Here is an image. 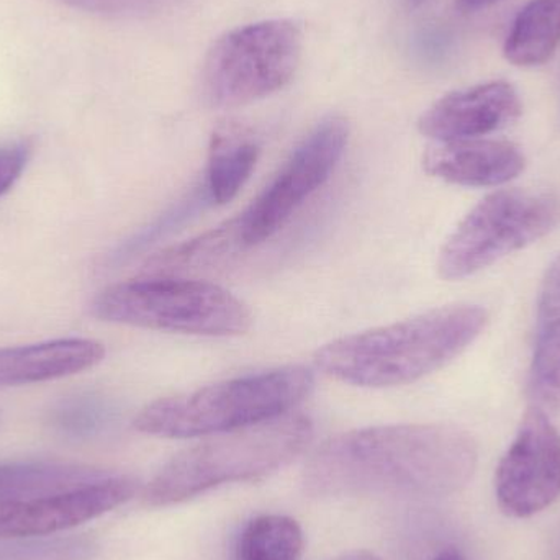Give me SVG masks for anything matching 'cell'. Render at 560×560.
<instances>
[{
    "mask_svg": "<svg viewBox=\"0 0 560 560\" xmlns=\"http://www.w3.org/2000/svg\"><path fill=\"white\" fill-rule=\"evenodd\" d=\"M433 560H467L459 552L454 551V549H447V551L440 552Z\"/></svg>",
    "mask_w": 560,
    "mask_h": 560,
    "instance_id": "24",
    "label": "cell"
},
{
    "mask_svg": "<svg viewBox=\"0 0 560 560\" xmlns=\"http://www.w3.org/2000/svg\"><path fill=\"white\" fill-rule=\"evenodd\" d=\"M313 384L310 369L285 365L161 398L144 407L133 424L141 433L171 440L229 433L289 415Z\"/></svg>",
    "mask_w": 560,
    "mask_h": 560,
    "instance_id": "4",
    "label": "cell"
},
{
    "mask_svg": "<svg viewBox=\"0 0 560 560\" xmlns=\"http://www.w3.org/2000/svg\"><path fill=\"white\" fill-rule=\"evenodd\" d=\"M560 225V197L545 190L502 189L483 197L441 248L444 280L470 278L535 245Z\"/></svg>",
    "mask_w": 560,
    "mask_h": 560,
    "instance_id": "6",
    "label": "cell"
},
{
    "mask_svg": "<svg viewBox=\"0 0 560 560\" xmlns=\"http://www.w3.org/2000/svg\"><path fill=\"white\" fill-rule=\"evenodd\" d=\"M33 153L30 140H20L0 147V197L5 196L22 177Z\"/></svg>",
    "mask_w": 560,
    "mask_h": 560,
    "instance_id": "22",
    "label": "cell"
},
{
    "mask_svg": "<svg viewBox=\"0 0 560 560\" xmlns=\"http://www.w3.org/2000/svg\"><path fill=\"white\" fill-rule=\"evenodd\" d=\"M423 167L430 176L454 186L499 187L525 173L526 156L512 141H441L428 148Z\"/></svg>",
    "mask_w": 560,
    "mask_h": 560,
    "instance_id": "12",
    "label": "cell"
},
{
    "mask_svg": "<svg viewBox=\"0 0 560 560\" xmlns=\"http://www.w3.org/2000/svg\"><path fill=\"white\" fill-rule=\"evenodd\" d=\"M476 441L451 424H390L329 438L310 457L303 489L313 497L438 499L469 486Z\"/></svg>",
    "mask_w": 560,
    "mask_h": 560,
    "instance_id": "1",
    "label": "cell"
},
{
    "mask_svg": "<svg viewBox=\"0 0 560 560\" xmlns=\"http://www.w3.org/2000/svg\"><path fill=\"white\" fill-rule=\"evenodd\" d=\"M94 552L88 538L38 539L0 546V560H89Z\"/></svg>",
    "mask_w": 560,
    "mask_h": 560,
    "instance_id": "20",
    "label": "cell"
},
{
    "mask_svg": "<svg viewBox=\"0 0 560 560\" xmlns=\"http://www.w3.org/2000/svg\"><path fill=\"white\" fill-rule=\"evenodd\" d=\"M312 436V421L303 415L217 434L174 456L148 483L144 503L177 505L226 483L261 479L292 463Z\"/></svg>",
    "mask_w": 560,
    "mask_h": 560,
    "instance_id": "3",
    "label": "cell"
},
{
    "mask_svg": "<svg viewBox=\"0 0 560 560\" xmlns=\"http://www.w3.org/2000/svg\"><path fill=\"white\" fill-rule=\"evenodd\" d=\"M259 158V144L242 128L217 130L210 143L206 190L210 202H232L252 176Z\"/></svg>",
    "mask_w": 560,
    "mask_h": 560,
    "instance_id": "16",
    "label": "cell"
},
{
    "mask_svg": "<svg viewBox=\"0 0 560 560\" xmlns=\"http://www.w3.org/2000/svg\"><path fill=\"white\" fill-rule=\"evenodd\" d=\"M499 2L500 0H456V7L463 13H474L489 9V7Z\"/></svg>",
    "mask_w": 560,
    "mask_h": 560,
    "instance_id": "23",
    "label": "cell"
},
{
    "mask_svg": "<svg viewBox=\"0 0 560 560\" xmlns=\"http://www.w3.org/2000/svg\"><path fill=\"white\" fill-rule=\"evenodd\" d=\"M137 482L124 474L61 495L0 502V539L48 536L98 518L137 493Z\"/></svg>",
    "mask_w": 560,
    "mask_h": 560,
    "instance_id": "10",
    "label": "cell"
},
{
    "mask_svg": "<svg viewBox=\"0 0 560 560\" xmlns=\"http://www.w3.org/2000/svg\"><path fill=\"white\" fill-rule=\"evenodd\" d=\"M72 9L112 19H143L173 7L177 0H61Z\"/></svg>",
    "mask_w": 560,
    "mask_h": 560,
    "instance_id": "21",
    "label": "cell"
},
{
    "mask_svg": "<svg viewBox=\"0 0 560 560\" xmlns=\"http://www.w3.org/2000/svg\"><path fill=\"white\" fill-rule=\"evenodd\" d=\"M302 49V26L295 20H262L230 30L203 61V97L220 108L261 101L292 81Z\"/></svg>",
    "mask_w": 560,
    "mask_h": 560,
    "instance_id": "7",
    "label": "cell"
},
{
    "mask_svg": "<svg viewBox=\"0 0 560 560\" xmlns=\"http://www.w3.org/2000/svg\"><path fill=\"white\" fill-rule=\"evenodd\" d=\"M104 358V345L94 339H55L0 348V388L69 377L101 364Z\"/></svg>",
    "mask_w": 560,
    "mask_h": 560,
    "instance_id": "14",
    "label": "cell"
},
{
    "mask_svg": "<svg viewBox=\"0 0 560 560\" xmlns=\"http://www.w3.org/2000/svg\"><path fill=\"white\" fill-rule=\"evenodd\" d=\"M560 45V0H529L513 20L503 55L520 68L545 65Z\"/></svg>",
    "mask_w": 560,
    "mask_h": 560,
    "instance_id": "17",
    "label": "cell"
},
{
    "mask_svg": "<svg viewBox=\"0 0 560 560\" xmlns=\"http://www.w3.org/2000/svg\"><path fill=\"white\" fill-rule=\"evenodd\" d=\"M487 323L489 312L483 306H440L394 325L336 339L318 349L315 364L323 374L358 387L407 385L463 354Z\"/></svg>",
    "mask_w": 560,
    "mask_h": 560,
    "instance_id": "2",
    "label": "cell"
},
{
    "mask_svg": "<svg viewBox=\"0 0 560 560\" xmlns=\"http://www.w3.org/2000/svg\"><path fill=\"white\" fill-rule=\"evenodd\" d=\"M500 510L532 518L560 497V431L551 417L529 408L495 474Z\"/></svg>",
    "mask_w": 560,
    "mask_h": 560,
    "instance_id": "9",
    "label": "cell"
},
{
    "mask_svg": "<svg viewBox=\"0 0 560 560\" xmlns=\"http://www.w3.org/2000/svg\"><path fill=\"white\" fill-rule=\"evenodd\" d=\"M522 108V98L510 82H486L434 102L418 120V130L436 143L486 138L515 124Z\"/></svg>",
    "mask_w": 560,
    "mask_h": 560,
    "instance_id": "11",
    "label": "cell"
},
{
    "mask_svg": "<svg viewBox=\"0 0 560 560\" xmlns=\"http://www.w3.org/2000/svg\"><path fill=\"white\" fill-rule=\"evenodd\" d=\"M92 315L102 322L184 335H245L252 310L229 290L206 280L170 276L115 283L92 300Z\"/></svg>",
    "mask_w": 560,
    "mask_h": 560,
    "instance_id": "5",
    "label": "cell"
},
{
    "mask_svg": "<svg viewBox=\"0 0 560 560\" xmlns=\"http://www.w3.org/2000/svg\"><path fill=\"white\" fill-rule=\"evenodd\" d=\"M110 474L97 467L49 460L0 464V502L61 495L98 482Z\"/></svg>",
    "mask_w": 560,
    "mask_h": 560,
    "instance_id": "15",
    "label": "cell"
},
{
    "mask_svg": "<svg viewBox=\"0 0 560 560\" xmlns=\"http://www.w3.org/2000/svg\"><path fill=\"white\" fill-rule=\"evenodd\" d=\"M529 408L560 411V255L546 269L536 303L535 339L528 371Z\"/></svg>",
    "mask_w": 560,
    "mask_h": 560,
    "instance_id": "13",
    "label": "cell"
},
{
    "mask_svg": "<svg viewBox=\"0 0 560 560\" xmlns=\"http://www.w3.org/2000/svg\"><path fill=\"white\" fill-rule=\"evenodd\" d=\"M49 427L69 440H91L104 433L115 420L112 404L97 395H74L49 411Z\"/></svg>",
    "mask_w": 560,
    "mask_h": 560,
    "instance_id": "19",
    "label": "cell"
},
{
    "mask_svg": "<svg viewBox=\"0 0 560 560\" xmlns=\"http://www.w3.org/2000/svg\"><path fill=\"white\" fill-rule=\"evenodd\" d=\"M348 140L349 124L341 115L326 117L303 138L266 189L236 217L243 249L268 242L289 222L331 177Z\"/></svg>",
    "mask_w": 560,
    "mask_h": 560,
    "instance_id": "8",
    "label": "cell"
},
{
    "mask_svg": "<svg viewBox=\"0 0 560 560\" xmlns=\"http://www.w3.org/2000/svg\"><path fill=\"white\" fill-rule=\"evenodd\" d=\"M427 2L428 0H407L408 7H411V9H417V7H421Z\"/></svg>",
    "mask_w": 560,
    "mask_h": 560,
    "instance_id": "25",
    "label": "cell"
},
{
    "mask_svg": "<svg viewBox=\"0 0 560 560\" xmlns=\"http://www.w3.org/2000/svg\"><path fill=\"white\" fill-rule=\"evenodd\" d=\"M303 532L295 520L265 515L253 520L240 535L236 560H299Z\"/></svg>",
    "mask_w": 560,
    "mask_h": 560,
    "instance_id": "18",
    "label": "cell"
}]
</instances>
